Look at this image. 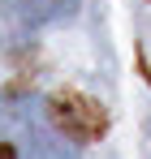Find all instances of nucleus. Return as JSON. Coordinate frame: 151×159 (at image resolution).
Returning <instances> with one entry per match:
<instances>
[{
  "instance_id": "f257e3e1",
  "label": "nucleus",
  "mask_w": 151,
  "mask_h": 159,
  "mask_svg": "<svg viewBox=\"0 0 151 159\" xmlns=\"http://www.w3.org/2000/svg\"><path fill=\"white\" fill-rule=\"evenodd\" d=\"M0 142L4 155L17 159H74L78 146L52 125L48 99L39 95H17V99H0Z\"/></svg>"
},
{
  "instance_id": "f03ea898",
  "label": "nucleus",
  "mask_w": 151,
  "mask_h": 159,
  "mask_svg": "<svg viewBox=\"0 0 151 159\" xmlns=\"http://www.w3.org/2000/svg\"><path fill=\"white\" fill-rule=\"evenodd\" d=\"M48 116L69 142H95L108 129V112L95 99H86V95H56V99H48Z\"/></svg>"
},
{
  "instance_id": "7ed1b4c3",
  "label": "nucleus",
  "mask_w": 151,
  "mask_h": 159,
  "mask_svg": "<svg viewBox=\"0 0 151 159\" xmlns=\"http://www.w3.org/2000/svg\"><path fill=\"white\" fill-rule=\"evenodd\" d=\"M78 9V0H0V17L17 22V26H43L61 22Z\"/></svg>"
}]
</instances>
